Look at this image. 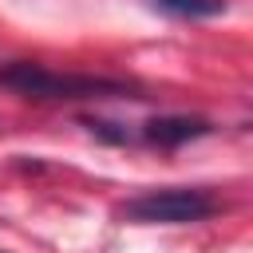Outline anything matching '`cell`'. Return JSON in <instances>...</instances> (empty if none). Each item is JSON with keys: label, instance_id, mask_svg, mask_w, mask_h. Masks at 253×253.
Here are the masks:
<instances>
[{"label": "cell", "instance_id": "3957f363", "mask_svg": "<svg viewBox=\"0 0 253 253\" xmlns=\"http://www.w3.org/2000/svg\"><path fill=\"white\" fill-rule=\"evenodd\" d=\"M210 130H213V126H210L206 119H198V115H158V119H150V123L142 126V138H146L150 146L174 150V146L194 142V138H202V134H210Z\"/></svg>", "mask_w": 253, "mask_h": 253}, {"label": "cell", "instance_id": "7a4b0ae2", "mask_svg": "<svg viewBox=\"0 0 253 253\" xmlns=\"http://www.w3.org/2000/svg\"><path fill=\"white\" fill-rule=\"evenodd\" d=\"M217 210V198L198 186H162V190H142L123 206V217L142 221V225H186L202 221Z\"/></svg>", "mask_w": 253, "mask_h": 253}, {"label": "cell", "instance_id": "277c9868", "mask_svg": "<svg viewBox=\"0 0 253 253\" xmlns=\"http://www.w3.org/2000/svg\"><path fill=\"white\" fill-rule=\"evenodd\" d=\"M162 12L178 16V20H206V16H221L225 0H154Z\"/></svg>", "mask_w": 253, "mask_h": 253}, {"label": "cell", "instance_id": "6da1fadb", "mask_svg": "<svg viewBox=\"0 0 253 253\" xmlns=\"http://www.w3.org/2000/svg\"><path fill=\"white\" fill-rule=\"evenodd\" d=\"M0 87L28 95V99H111V95H134L130 83L123 79H103V75H63L43 63H4L0 67Z\"/></svg>", "mask_w": 253, "mask_h": 253}]
</instances>
